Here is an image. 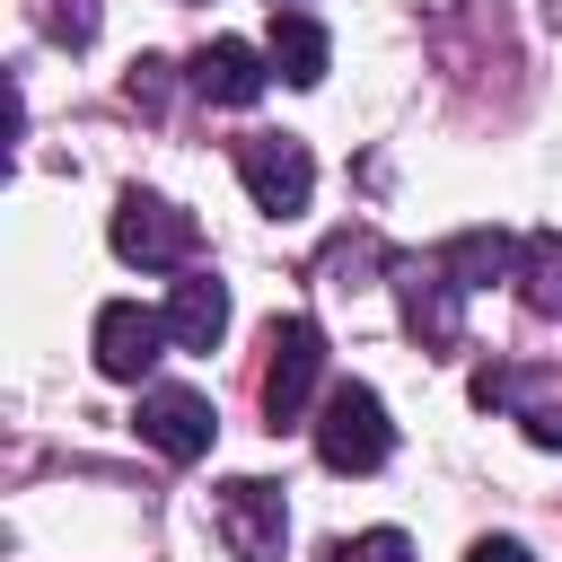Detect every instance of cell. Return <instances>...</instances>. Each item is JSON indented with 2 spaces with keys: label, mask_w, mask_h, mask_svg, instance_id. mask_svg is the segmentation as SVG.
I'll use <instances>...</instances> for the list:
<instances>
[{
  "label": "cell",
  "mask_w": 562,
  "mask_h": 562,
  "mask_svg": "<svg viewBox=\"0 0 562 562\" xmlns=\"http://www.w3.org/2000/svg\"><path fill=\"white\" fill-rule=\"evenodd\" d=\"M307 430H316V457H325L334 474H378V465L395 457V422H386L378 386H360V378L325 386V404H316Z\"/></svg>",
  "instance_id": "1"
},
{
  "label": "cell",
  "mask_w": 562,
  "mask_h": 562,
  "mask_svg": "<svg viewBox=\"0 0 562 562\" xmlns=\"http://www.w3.org/2000/svg\"><path fill=\"white\" fill-rule=\"evenodd\" d=\"M263 422L272 430H299L307 422V404H316V378H325V334H316V316H272V334H263Z\"/></svg>",
  "instance_id": "2"
},
{
  "label": "cell",
  "mask_w": 562,
  "mask_h": 562,
  "mask_svg": "<svg viewBox=\"0 0 562 562\" xmlns=\"http://www.w3.org/2000/svg\"><path fill=\"white\" fill-rule=\"evenodd\" d=\"M193 246H202V220H193L184 202L140 193V184L114 202V255H123V263H140V272H176V263H193Z\"/></svg>",
  "instance_id": "3"
},
{
  "label": "cell",
  "mask_w": 562,
  "mask_h": 562,
  "mask_svg": "<svg viewBox=\"0 0 562 562\" xmlns=\"http://www.w3.org/2000/svg\"><path fill=\"white\" fill-rule=\"evenodd\" d=\"M237 176H246V193H255L272 220H299L307 193H316V158H307V140H290V132H246V140H237Z\"/></svg>",
  "instance_id": "4"
},
{
  "label": "cell",
  "mask_w": 562,
  "mask_h": 562,
  "mask_svg": "<svg viewBox=\"0 0 562 562\" xmlns=\"http://www.w3.org/2000/svg\"><path fill=\"white\" fill-rule=\"evenodd\" d=\"M220 544L237 553V562H281V544H290V501H281V483H263V474H237V483H220Z\"/></svg>",
  "instance_id": "5"
},
{
  "label": "cell",
  "mask_w": 562,
  "mask_h": 562,
  "mask_svg": "<svg viewBox=\"0 0 562 562\" xmlns=\"http://www.w3.org/2000/svg\"><path fill=\"white\" fill-rule=\"evenodd\" d=\"M474 404H501L536 448H562V369H474Z\"/></svg>",
  "instance_id": "6"
},
{
  "label": "cell",
  "mask_w": 562,
  "mask_h": 562,
  "mask_svg": "<svg viewBox=\"0 0 562 562\" xmlns=\"http://www.w3.org/2000/svg\"><path fill=\"white\" fill-rule=\"evenodd\" d=\"M140 439L158 448V457H176V465H193V457H211V439H220V413H211V395H193V386H140Z\"/></svg>",
  "instance_id": "7"
},
{
  "label": "cell",
  "mask_w": 562,
  "mask_h": 562,
  "mask_svg": "<svg viewBox=\"0 0 562 562\" xmlns=\"http://www.w3.org/2000/svg\"><path fill=\"white\" fill-rule=\"evenodd\" d=\"M167 342H176V334H167L158 307H132V299L97 307V369H105V378H149Z\"/></svg>",
  "instance_id": "8"
},
{
  "label": "cell",
  "mask_w": 562,
  "mask_h": 562,
  "mask_svg": "<svg viewBox=\"0 0 562 562\" xmlns=\"http://www.w3.org/2000/svg\"><path fill=\"white\" fill-rule=\"evenodd\" d=\"M395 290H404V325L430 342V351H448L457 342V281H448V263L430 255V263H395Z\"/></svg>",
  "instance_id": "9"
},
{
  "label": "cell",
  "mask_w": 562,
  "mask_h": 562,
  "mask_svg": "<svg viewBox=\"0 0 562 562\" xmlns=\"http://www.w3.org/2000/svg\"><path fill=\"white\" fill-rule=\"evenodd\" d=\"M263 79H272V61L255 44H237V35H220V44L193 53V97H211V105H255Z\"/></svg>",
  "instance_id": "10"
},
{
  "label": "cell",
  "mask_w": 562,
  "mask_h": 562,
  "mask_svg": "<svg viewBox=\"0 0 562 562\" xmlns=\"http://www.w3.org/2000/svg\"><path fill=\"white\" fill-rule=\"evenodd\" d=\"M158 316H167V334H176L184 351H220V334H228V290H220L211 272H184Z\"/></svg>",
  "instance_id": "11"
},
{
  "label": "cell",
  "mask_w": 562,
  "mask_h": 562,
  "mask_svg": "<svg viewBox=\"0 0 562 562\" xmlns=\"http://www.w3.org/2000/svg\"><path fill=\"white\" fill-rule=\"evenodd\" d=\"M263 61H272L290 88H316L325 61H334V35H325L316 18H281V9H272V44H263Z\"/></svg>",
  "instance_id": "12"
},
{
  "label": "cell",
  "mask_w": 562,
  "mask_h": 562,
  "mask_svg": "<svg viewBox=\"0 0 562 562\" xmlns=\"http://www.w3.org/2000/svg\"><path fill=\"white\" fill-rule=\"evenodd\" d=\"M439 263H448L457 290H483V281H501V272H518V246H509L501 228H465V237L439 246Z\"/></svg>",
  "instance_id": "13"
},
{
  "label": "cell",
  "mask_w": 562,
  "mask_h": 562,
  "mask_svg": "<svg viewBox=\"0 0 562 562\" xmlns=\"http://www.w3.org/2000/svg\"><path fill=\"white\" fill-rule=\"evenodd\" d=\"M518 299H527L536 316H562V228L518 237Z\"/></svg>",
  "instance_id": "14"
},
{
  "label": "cell",
  "mask_w": 562,
  "mask_h": 562,
  "mask_svg": "<svg viewBox=\"0 0 562 562\" xmlns=\"http://www.w3.org/2000/svg\"><path fill=\"white\" fill-rule=\"evenodd\" d=\"M334 562H413V544H404L395 527H369V536H351V544H334Z\"/></svg>",
  "instance_id": "15"
},
{
  "label": "cell",
  "mask_w": 562,
  "mask_h": 562,
  "mask_svg": "<svg viewBox=\"0 0 562 562\" xmlns=\"http://www.w3.org/2000/svg\"><path fill=\"white\" fill-rule=\"evenodd\" d=\"M132 105H167V61H132Z\"/></svg>",
  "instance_id": "16"
},
{
  "label": "cell",
  "mask_w": 562,
  "mask_h": 562,
  "mask_svg": "<svg viewBox=\"0 0 562 562\" xmlns=\"http://www.w3.org/2000/svg\"><path fill=\"white\" fill-rule=\"evenodd\" d=\"M465 562H536V553H527V544H518V536H483V544H474V553H465Z\"/></svg>",
  "instance_id": "17"
},
{
  "label": "cell",
  "mask_w": 562,
  "mask_h": 562,
  "mask_svg": "<svg viewBox=\"0 0 562 562\" xmlns=\"http://www.w3.org/2000/svg\"><path fill=\"white\" fill-rule=\"evenodd\" d=\"M544 26H562V0H544Z\"/></svg>",
  "instance_id": "18"
},
{
  "label": "cell",
  "mask_w": 562,
  "mask_h": 562,
  "mask_svg": "<svg viewBox=\"0 0 562 562\" xmlns=\"http://www.w3.org/2000/svg\"><path fill=\"white\" fill-rule=\"evenodd\" d=\"M272 9H281V0H272Z\"/></svg>",
  "instance_id": "19"
}]
</instances>
